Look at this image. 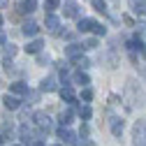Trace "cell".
<instances>
[{
    "label": "cell",
    "instance_id": "obj_1",
    "mask_svg": "<svg viewBox=\"0 0 146 146\" xmlns=\"http://www.w3.org/2000/svg\"><path fill=\"white\" fill-rule=\"evenodd\" d=\"M132 144H135V146H146V121H137V123H135Z\"/></svg>",
    "mask_w": 146,
    "mask_h": 146
},
{
    "label": "cell",
    "instance_id": "obj_2",
    "mask_svg": "<svg viewBox=\"0 0 146 146\" xmlns=\"http://www.w3.org/2000/svg\"><path fill=\"white\" fill-rule=\"evenodd\" d=\"M33 118H35V123H37L42 130H46V132L51 130V118H49L44 111H35V116H33Z\"/></svg>",
    "mask_w": 146,
    "mask_h": 146
},
{
    "label": "cell",
    "instance_id": "obj_3",
    "mask_svg": "<svg viewBox=\"0 0 146 146\" xmlns=\"http://www.w3.org/2000/svg\"><path fill=\"white\" fill-rule=\"evenodd\" d=\"M46 28H49V33H53V35H60V21H58L53 14L46 16Z\"/></svg>",
    "mask_w": 146,
    "mask_h": 146
},
{
    "label": "cell",
    "instance_id": "obj_4",
    "mask_svg": "<svg viewBox=\"0 0 146 146\" xmlns=\"http://www.w3.org/2000/svg\"><path fill=\"white\" fill-rule=\"evenodd\" d=\"M3 104H5L7 109H12V111H14V109H19V107H21V100L16 98V95H9V93H7V95L3 98Z\"/></svg>",
    "mask_w": 146,
    "mask_h": 146
},
{
    "label": "cell",
    "instance_id": "obj_5",
    "mask_svg": "<svg viewBox=\"0 0 146 146\" xmlns=\"http://www.w3.org/2000/svg\"><path fill=\"white\" fill-rule=\"evenodd\" d=\"M65 16H70V19L79 16V7H77L74 0H65Z\"/></svg>",
    "mask_w": 146,
    "mask_h": 146
},
{
    "label": "cell",
    "instance_id": "obj_6",
    "mask_svg": "<svg viewBox=\"0 0 146 146\" xmlns=\"http://www.w3.org/2000/svg\"><path fill=\"white\" fill-rule=\"evenodd\" d=\"M81 51H84V44H70V46L65 49V53H67L70 58H74V60L79 58V53H81Z\"/></svg>",
    "mask_w": 146,
    "mask_h": 146
},
{
    "label": "cell",
    "instance_id": "obj_7",
    "mask_svg": "<svg viewBox=\"0 0 146 146\" xmlns=\"http://www.w3.org/2000/svg\"><path fill=\"white\" fill-rule=\"evenodd\" d=\"M35 9H37V3H35V0H26V3L19 5V12H21V14H30V12H35Z\"/></svg>",
    "mask_w": 146,
    "mask_h": 146
},
{
    "label": "cell",
    "instance_id": "obj_8",
    "mask_svg": "<svg viewBox=\"0 0 146 146\" xmlns=\"http://www.w3.org/2000/svg\"><path fill=\"white\" fill-rule=\"evenodd\" d=\"M9 90H12L14 95H26V93H28V86L21 84V81H14V84L9 86Z\"/></svg>",
    "mask_w": 146,
    "mask_h": 146
},
{
    "label": "cell",
    "instance_id": "obj_9",
    "mask_svg": "<svg viewBox=\"0 0 146 146\" xmlns=\"http://www.w3.org/2000/svg\"><path fill=\"white\" fill-rule=\"evenodd\" d=\"M111 135L114 137H121L123 135V121L121 118H111Z\"/></svg>",
    "mask_w": 146,
    "mask_h": 146
},
{
    "label": "cell",
    "instance_id": "obj_10",
    "mask_svg": "<svg viewBox=\"0 0 146 146\" xmlns=\"http://www.w3.org/2000/svg\"><path fill=\"white\" fill-rule=\"evenodd\" d=\"M40 90H46V93H51V90H56V79H53V77H46V79L42 81Z\"/></svg>",
    "mask_w": 146,
    "mask_h": 146
},
{
    "label": "cell",
    "instance_id": "obj_11",
    "mask_svg": "<svg viewBox=\"0 0 146 146\" xmlns=\"http://www.w3.org/2000/svg\"><path fill=\"white\" fill-rule=\"evenodd\" d=\"M44 46V42L42 40H33V42H28V46H26V51L28 53H40V49Z\"/></svg>",
    "mask_w": 146,
    "mask_h": 146
},
{
    "label": "cell",
    "instance_id": "obj_12",
    "mask_svg": "<svg viewBox=\"0 0 146 146\" xmlns=\"http://www.w3.org/2000/svg\"><path fill=\"white\" fill-rule=\"evenodd\" d=\"M37 30H40V28H37V23H33V21L23 26V35H26V37H33V35H37Z\"/></svg>",
    "mask_w": 146,
    "mask_h": 146
},
{
    "label": "cell",
    "instance_id": "obj_13",
    "mask_svg": "<svg viewBox=\"0 0 146 146\" xmlns=\"http://www.w3.org/2000/svg\"><path fill=\"white\" fill-rule=\"evenodd\" d=\"M58 137H60V139H65V141H70V144H72V141L77 139L74 135H72V132L67 130V127H58Z\"/></svg>",
    "mask_w": 146,
    "mask_h": 146
},
{
    "label": "cell",
    "instance_id": "obj_14",
    "mask_svg": "<svg viewBox=\"0 0 146 146\" xmlns=\"http://www.w3.org/2000/svg\"><path fill=\"white\" fill-rule=\"evenodd\" d=\"M132 93H135V81L132 79H127V109H132Z\"/></svg>",
    "mask_w": 146,
    "mask_h": 146
},
{
    "label": "cell",
    "instance_id": "obj_15",
    "mask_svg": "<svg viewBox=\"0 0 146 146\" xmlns=\"http://www.w3.org/2000/svg\"><path fill=\"white\" fill-rule=\"evenodd\" d=\"M77 28H79V33H88V30H93V21L90 19H81Z\"/></svg>",
    "mask_w": 146,
    "mask_h": 146
},
{
    "label": "cell",
    "instance_id": "obj_16",
    "mask_svg": "<svg viewBox=\"0 0 146 146\" xmlns=\"http://www.w3.org/2000/svg\"><path fill=\"white\" fill-rule=\"evenodd\" d=\"M74 84L88 86V84H90V79H88V74H86V72H77V74H74Z\"/></svg>",
    "mask_w": 146,
    "mask_h": 146
},
{
    "label": "cell",
    "instance_id": "obj_17",
    "mask_svg": "<svg viewBox=\"0 0 146 146\" xmlns=\"http://www.w3.org/2000/svg\"><path fill=\"white\" fill-rule=\"evenodd\" d=\"M60 98H63V100H67V102H74V93H72V88H70V86L60 88Z\"/></svg>",
    "mask_w": 146,
    "mask_h": 146
},
{
    "label": "cell",
    "instance_id": "obj_18",
    "mask_svg": "<svg viewBox=\"0 0 146 146\" xmlns=\"http://www.w3.org/2000/svg\"><path fill=\"white\" fill-rule=\"evenodd\" d=\"M58 5H60V0H44V9L51 14L53 9H58Z\"/></svg>",
    "mask_w": 146,
    "mask_h": 146
},
{
    "label": "cell",
    "instance_id": "obj_19",
    "mask_svg": "<svg viewBox=\"0 0 146 146\" xmlns=\"http://www.w3.org/2000/svg\"><path fill=\"white\" fill-rule=\"evenodd\" d=\"M72 123V111H63L60 114V125L65 127V125H70Z\"/></svg>",
    "mask_w": 146,
    "mask_h": 146
},
{
    "label": "cell",
    "instance_id": "obj_20",
    "mask_svg": "<svg viewBox=\"0 0 146 146\" xmlns=\"http://www.w3.org/2000/svg\"><path fill=\"white\" fill-rule=\"evenodd\" d=\"M79 116H81L84 121H88L90 116H93V111H90V107H79Z\"/></svg>",
    "mask_w": 146,
    "mask_h": 146
},
{
    "label": "cell",
    "instance_id": "obj_21",
    "mask_svg": "<svg viewBox=\"0 0 146 146\" xmlns=\"http://www.w3.org/2000/svg\"><path fill=\"white\" fill-rule=\"evenodd\" d=\"M90 3H93V7L98 12H107V3H104V0H90Z\"/></svg>",
    "mask_w": 146,
    "mask_h": 146
},
{
    "label": "cell",
    "instance_id": "obj_22",
    "mask_svg": "<svg viewBox=\"0 0 146 146\" xmlns=\"http://www.w3.org/2000/svg\"><path fill=\"white\" fill-rule=\"evenodd\" d=\"M81 100H84V102H90V100H93V90H90V88H84V90H81Z\"/></svg>",
    "mask_w": 146,
    "mask_h": 146
},
{
    "label": "cell",
    "instance_id": "obj_23",
    "mask_svg": "<svg viewBox=\"0 0 146 146\" xmlns=\"http://www.w3.org/2000/svg\"><path fill=\"white\" fill-rule=\"evenodd\" d=\"M84 49H98V40H95V37H88V40L84 42Z\"/></svg>",
    "mask_w": 146,
    "mask_h": 146
},
{
    "label": "cell",
    "instance_id": "obj_24",
    "mask_svg": "<svg viewBox=\"0 0 146 146\" xmlns=\"http://www.w3.org/2000/svg\"><path fill=\"white\" fill-rule=\"evenodd\" d=\"M12 56H16V46L14 44H7L5 46V58H12Z\"/></svg>",
    "mask_w": 146,
    "mask_h": 146
},
{
    "label": "cell",
    "instance_id": "obj_25",
    "mask_svg": "<svg viewBox=\"0 0 146 146\" xmlns=\"http://www.w3.org/2000/svg\"><path fill=\"white\" fill-rule=\"evenodd\" d=\"M21 141L23 144H30L33 139H30V132H28V127H21Z\"/></svg>",
    "mask_w": 146,
    "mask_h": 146
},
{
    "label": "cell",
    "instance_id": "obj_26",
    "mask_svg": "<svg viewBox=\"0 0 146 146\" xmlns=\"http://www.w3.org/2000/svg\"><path fill=\"white\" fill-rule=\"evenodd\" d=\"M93 33H95V35H104L107 30H104V26H102V23H98V21H93Z\"/></svg>",
    "mask_w": 146,
    "mask_h": 146
},
{
    "label": "cell",
    "instance_id": "obj_27",
    "mask_svg": "<svg viewBox=\"0 0 146 146\" xmlns=\"http://www.w3.org/2000/svg\"><path fill=\"white\" fill-rule=\"evenodd\" d=\"M74 65H77L79 70H86L90 63H88V58H77V60H74Z\"/></svg>",
    "mask_w": 146,
    "mask_h": 146
},
{
    "label": "cell",
    "instance_id": "obj_28",
    "mask_svg": "<svg viewBox=\"0 0 146 146\" xmlns=\"http://www.w3.org/2000/svg\"><path fill=\"white\" fill-rule=\"evenodd\" d=\"M3 65H5V70H7V72H12V70H14V67H12V60H9V58H3Z\"/></svg>",
    "mask_w": 146,
    "mask_h": 146
},
{
    "label": "cell",
    "instance_id": "obj_29",
    "mask_svg": "<svg viewBox=\"0 0 146 146\" xmlns=\"http://www.w3.org/2000/svg\"><path fill=\"white\" fill-rule=\"evenodd\" d=\"M0 44H5V35L3 33H0Z\"/></svg>",
    "mask_w": 146,
    "mask_h": 146
},
{
    "label": "cell",
    "instance_id": "obj_30",
    "mask_svg": "<svg viewBox=\"0 0 146 146\" xmlns=\"http://www.w3.org/2000/svg\"><path fill=\"white\" fill-rule=\"evenodd\" d=\"M0 7H7V0H0Z\"/></svg>",
    "mask_w": 146,
    "mask_h": 146
},
{
    "label": "cell",
    "instance_id": "obj_31",
    "mask_svg": "<svg viewBox=\"0 0 146 146\" xmlns=\"http://www.w3.org/2000/svg\"><path fill=\"white\" fill-rule=\"evenodd\" d=\"M141 56H144V60H146V46H144V49H141Z\"/></svg>",
    "mask_w": 146,
    "mask_h": 146
},
{
    "label": "cell",
    "instance_id": "obj_32",
    "mask_svg": "<svg viewBox=\"0 0 146 146\" xmlns=\"http://www.w3.org/2000/svg\"><path fill=\"white\" fill-rule=\"evenodd\" d=\"M0 26H3V16H0Z\"/></svg>",
    "mask_w": 146,
    "mask_h": 146
},
{
    "label": "cell",
    "instance_id": "obj_33",
    "mask_svg": "<svg viewBox=\"0 0 146 146\" xmlns=\"http://www.w3.org/2000/svg\"><path fill=\"white\" fill-rule=\"evenodd\" d=\"M56 146H60V144H56Z\"/></svg>",
    "mask_w": 146,
    "mask_h": 146
}]
</instances>
